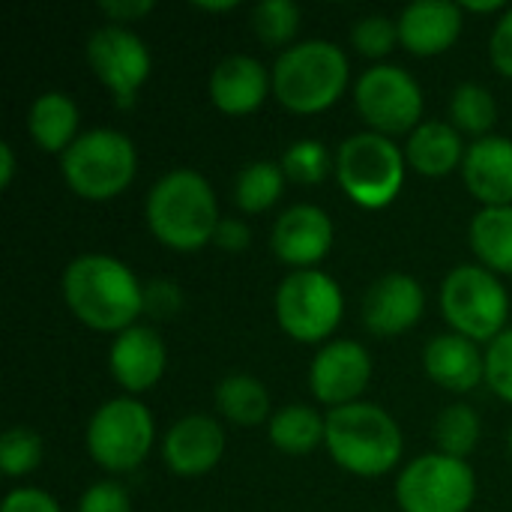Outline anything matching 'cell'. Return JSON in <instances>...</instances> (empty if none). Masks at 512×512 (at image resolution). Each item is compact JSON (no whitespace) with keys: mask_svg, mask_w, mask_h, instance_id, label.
Wrapping results in <instances>:
<instances>
[{"mask_svg":"<svg viewBox=\"0 0 512 512\" xmlns=\"http://www.w3.org/2000/svg\"><path fill=\"white\" fill-rule=\"evenodd\" d=\"M63 300L69 312L99 333H123L144 312V288L135 273L111 255H78L63 270Z\"/></svg>","mask_w":512,"mask_h":512,"instance_id":"obj_1","label":"cell"},{"mask_svg":"<svg viewBox=\"0 0 512 512\" xmlns=\"http://www.w3.org/2000/svg\"><path fill=\"white\" fill-rule=\"evenodd\" d=\"M144 213L153 237L177 252L207 246L222 222L216 192L192 168H177L159 177L147 195Z\"/></svg>","mask_w":512,"mask_h":512,"instance_id":"obj_2","label":"cell"},{"mask_svg":"<svg viewBox=\"0 0 512 512\" xmlns=\"http://www.w3.org/2000/svg\"><path fill=\"white\" fill-rule=\"evenodd\" d=\"M333 462L357 477H384L402 459L405 441L396 420L369 402L333 408L324 438Z\"/></svg>","mask_w":512,"mask_h":512,"instance_id":"obj_3","label":"cell"},{"mask_svg":"<svg viewBox=\"0 0 512 512\" xmlns=\"http://www.w3.org/2000/svg\"><path fill=\"white\" fill-rule=\"evenodd\" d=\"M348 57L327 39H309L279 54L270 78L276 99L294 114L330 108L348 87Z\"/></svg>","mask_w":512,"mask_h":512,"instance_id":"obj_4","label":"cell"},{"mask_svg":"<svg viewBox=\"0 0 512 512\" xmlns=\"http://www.w3.org/2000/svg\"><path fill=\"white\" fill-rule=\"evenodd\" d=\"M135 147L117 129H93L72 141L60 156L66 186L87 201L117 198L135 177Z\"/></svg>","mask_w":512,"mask_h":512,"instance_id":"obj_5","label":"cell"},{"mask_svg":"<svg viewBox=\"0 0 512 512\" xmlns=\"http://www.w3.org/2000/svg\"><path fill=\"white\" fill-rule=\"evenodd\" d=\"M336 177L342 192L366 207L381 210L396 201L405 183V153L378 132H357L336 153Z\"/></svg>","mask_w":512,"mask_h":512,"instance_id":"obj_6","label":"cell"},{"mask_svg":"<svg viewBox=\"0 0 512 512\" xmlns=\"http://www.w3.org/2000/svg\"><path fill=\"white\" fill-rule=\"evenodd\" d=\"M441 312L453 333L492 345L507 330L510 297L492 270L462 264L441 285Z\"/></svg>","mask_w":512,"mask_h":512,"instance_id":"obj_7","label":"cell"},{"mask_svg":"<svg viewBox=\"0 0 512 512\" xmlns=\"http://www.w3.org/2000/svg\"><path fill=\"white\" fill-rule=\"evenodd\" d=\"M342 312V288L336 285V279L315 267L288 273L276 291L279 327L303 345H315L333 336L342 324Z\"/></svg>","mask_w":512,"mask_h":512,"instance_id":"obj_8","label":"cell"},{"mask_svg":"<svg viewBox=\"0 0 512 512\" xmlns=\"http://www.w3.org/2000/svg\"><path fill=\"white\" fill-rule=\"evenodd\" d=\"M477 498V477L465 459L429 453L414 459L396 480L402 512H468Z\"/></svg>","mask_w":512,"mask_h":512,"instance_id":"obj_9","label":"cell"},{"mask_svg":"<svg viewBox=\"0 0 512 512\" xmlns=\"http://www.w3.org/2000/svg\"><path fill=\"white\" fill-rule=\"evenodd\" d=\"M153 417L135 399L105 402L87 426V453L111 474L135 471L153 447Z\"/></svg>","mask_w":512,"mask_h":512,"instance_id":"obj_10","label":"cell"},{"mask_svg":"<svg viewBox=\"0 0 512 512\" xmlns=\"http://www.w3.org/2000/svg\"><path fill=\"white\" fill-rule=\"evenodd\" d=\"M354 102L360 117L378 135L414 132L423 117V90L402 66H372L360 75L354 87Z\"/></svg>","mask_w":512,"mask_h":512,"instance_id":"obj_11","label":"cell"},{"mask_svg":"<svg viewBox=\"0 0 512 512\" xmlns=\"http://www.w3.org/2000/svg\"><path fill=\"white\" fill-rule=\"evenodd\" d=\"M87 63L114 93L117 105H129L150 75V51L144 39L123 24H105L90 33Z\"/></svg>","mask_w":512,"mask_h":512,"instance_id":"obj_12","label":"cell"},{"mask_svg":"<svg viewBox=\"0 0 512 512\" xmlns=\"http://www.w3.org/2000/svg\"><path fill=\"white\" fill-rule=\"evenodd\" d=\"M372 378V360L369 351L360 342L336 339L324 345L309 369V387L318 402L330 408H345L360 402L363 390Z\"/></svg>","mask_w":512,"mask_h":512,"instance_id":"obj_13","label":"cell"},{"mask_svg":"<svg viewBox=\"0 0 512 512\" xmlns=\"http://www.w3.org/2000/svg\"><path fill=\"white\" fill-rule=\"evenodd\" d=\"M426 309L420 282L408 273H387L372 282L363 297V324L378 339H393L411 330Z\"/></svg>","mask_w":512,"mask_h":512,"instance_id":"obj_14","label":"cell"},{"mask_svg":"<svg viewBox=\"0 0 512 512\" xmlns=\"http://www.w3.org/2000/svg\"><path fill=\"white\" fill-rule=\"evenodd\" d=\"M270 243L279 261L312 270L333 246V219L315 204H294L276 219Z\"/></svg>","mask_w":512,"mask_h":512,"instance_id":"obj_15","label":"cell"},{"mask_svg":"<svg viewBox=\"0 0 512 512\" xmlns=\"http://www.w3.org/2000/svg\"><path fill=\"white\" fill-rule=\"evenodd\" d=\"M225 453V432L213 417L192 414L171 426L162 456L177 477H201L219 465Z\"/></svg>","mask_w":512,"mask_h":512,"instance_id":"obj_16","label":"cell"},{"mask_svg":"<svg viewBox=\"0 0 512 512\" xmlns=\"http://www.w3.org/2000/svg\"><path fill=\"white\" fill-rule=\"evenodd\" d=\"M111 375L129 393H144L159 384L168 366V351L153 327H129L111 345Z\"/></svg>","mask_w":512,"mask_h":512,"instance_id":"obj_17","label":"cell"},{"mask_svg":"<svg viewBox=\"0 0 512 512\" xmlns=\"http://www.w3.org/2000/svg\"><path fill=\"white\" fill-rule=\"evenodd\" d=\"M468 192L486 207H512V141L504 135L477 138L462 162Z\"/></svg>","mask_w":512,"mask_h":512,"instance_id":"obj_18","label":"cell"},{"mask_svg":"<svg viewBox=\"0 0 512 512\" xmlns=\"http://www.w3.org/2000/svg\"><path fill=\"white\" fill-rule=\"evenodd\" d=\"M462 6L450 0H417L399 15V42L417 54L432 57L453 48L462 33Z\"/></svg>","mask_w":512,"mask_h":512,"instance_id":"obj_19","label":"cell"},{"mask_svg":"<svg viewBox=\"0 0 512 512\" xmlns=\"http://www.w3.org/2000/svg\"><path fill=\"white\" fill-rule=\"evenodd\" d=\"M273 87V78L267 75L264 63L249 57V54H234V57H225L213 75H210V99L219 111L225 114H252L267 90Z\"/></svg>","mask_w":512,"mask_h":512,"instance_id":"obj_20","label":"cell"},{"mask_svg":"<svg viewBox=\"0 0 512 512\" xmlns=\"http://www.w3.org/2000/svg\"><path fill=\"white\" fill-rule=\"evenodd\" d=\"M423 366L426 375L450 393H471L486 378V354L459 333L435 336L423 351Z\"/></svg>","mask_w":512,"mask_h":512,"instance_id":"obj_21","label":"cell"},{"mask_svg":"<svg viewBox=\"0 0 512 512\" xmlns=\"http://www.w3.org/2000/svg\"><path fill=\"white\" fill-rule=\"evenodd\" d=\"M465 153L468 150L453 123L429 120L411 132L405 159L423 177H447L450 171H456L465 162Z\"/></svg>","mask_w":512,"mask_h":512,"instance_id":"obj_22","label":"cell"},{"mask_svg":"<svg viewBox=\"0 0 512 512\" xmlns=\"http://www.w3.org/2000/svg\"><path fill=\"white\" fill-rule=\"evenodd\" d=\"M27 129L45 153H66L78 132V108L66 93H42L30 105Z\"/></svg>","mask_w":512,"mask_h":512,"instance_id":"obj_23","label":"cell"},{"mask_svg":"<svg viewBox=\"0 0 512 512\" xmlns=\"http://www.w3.org/2000/svg\"><path fill=\"white\" fill-rule=\"evenodd\" d=\"M471 249L492 273L512 276V207H486L471 222Z\"/></svg>","mask_w":512,"mask_h":512,"instance_id":"obj_24","label":"cell"},{"mask_svg":"<svg viewBox=\"0 0 512 512\" xmlns=\"http://www.w3.org/2000/svg\"><path fill=\"white\" fill-rule=\"evenodd\" d=\"M327 438V420L309 405H288L270 417V441L285 456H306Z\"/></svg>","mask_w":512,"mask_h":512,"instance_id":"obj_25","label":"cell"},{"mask_svg":"<svg viewBox=\"0 0 512 512\" xmlns=\"http://www.w3.org/2000/svg\"><path fill=\"white\" fill-rule=\"evenodd\" d=\"M216 408L234 426H258L270 414V396L252 375H228L216 387Z\"/></svg>","mask_w":512,"mask_h":512,"instance_id":"obj_26","label":"cell"},{"mask_svg":"<svg viewBox=\"0 0 512 512\" xmlns=\"http://www.w3.org/2000/svg\"><path fill=\"white\" fill-rule=\"evenodd\" d=\"M285 189V171L276 162H252L240 171L234 183V204L243 213H264L270 210Z\"/></svg>","mask_w":512,"mask_h":512,"instance_id":"obj_27","label":"cell"},{"mask_svg":"<svg viewBox=\"0 0 512 512\" xmlns=\"http://www.w3.org/2000/svg\"><path fill=\"white\" fill-rule=\"evenodd\" d=\"M435 444L444 456L465 459L480 444V417L471 405H450L435 420Z\"/></svg>","mask_w":512,"mask_h":512,"instance_id":"obj_28","label":"cell"},{"mask_svg":"<svg viewBox=\"0 0 512 512\" xmlns=\"http://www.w3.org/2000/svg\"><path fill=\"white\" fill-rule=\"evenodd\" d=\"M450 120L456 129L471 132L477 138H486V132L498 120L495 96L483 84H459L450 99Z\"/></svg>","mask_w":512,"mask_h":512,"instance_id":"obj_29","label":"cell"},{"mask_svg":"<svg viewBox=\"0 0 512 512\" xmlns=\"http://www.w3.org/2000/svg\"><path fill=\"white\" fill-rule=\"evenodd\" d=\"M252 27L264 45H288L300 27V9L291 0H264L252 9Z\"/></svg>","mask_w":512,"mask_h":512,"instance_id":"obj_30","label":"cell"},{"mask_svg":"<svg viewBox=\"0 0 512 512\" xmlns=\"http://www.w3.org/2000/svg\"><path fill=\"white\" fill-rule=\"evenodd\" d=\"M42 462V438L33 429H9L0 438V468L6 477H24Z\"/></svg>","mask_w":512,"mask_h":512,"instance_id":"obj_31","label":"cell"},{"mask_svg":"<svg viewBox=\"0 0 512 512\" xmlns=\"http://www.w3.org/2000/svg\"><path fill=\"white\" fill-rule=\"evenodd\" d=\"M282 171L288 180L294 183H303V186H312V183H321L330 171V153L321 141H297L294 147L285 150L282 156Z\"/></svg>","mask_w":512,"mask_h":512,"instance_id":"obj_32","label":"cell"},{"mask_svg":"<svg viewBox=\"0 0 512 512\" xmlns=\"http://www.w3.org/2000/svg\"><path fill=\"white\" fill-rule=\"evenodd\" d=\"M351 42L366 57H387L399 45V21L387 15H366L354 24Z\"/></svg>","mask_w":512,"mask_h":512,"instance_id":"obj_33","label":"cell"},{"mask_svg":"<svg viewBox=\"0 0 512 512\" xmlns=\"http://www.w3.org/2000/svg\"><path fill=\"white\" fill-rule=\"evenodd\" d=\"M486 384L512 405V327L504 330L486 351Z\"/></svg>","mask_w":512,"mask_h":512,"instance_id":"obj_34","label":"cell"},{"mask_svg":"<svg viewBox=\"0 0 512 512\" xmlns=\"http://www.w3.org/2000/svg\"><path fill=\"white\" fill-rule=\"evenodd\" d=\"M129 495L120 483H96L90 486L81 501L78 512H129Z\"/></svg>","mask_w":512,"mask_h":512,"instance_id":"obj_35","label":"cell"},{"mask_svg":"<svg viewBox=\"0 0 512 512\" xmlns=\"http://www.w3.org/2000/svg\"><path fill=\"white\" fill-rule=\"evenodd\" d=\"M183 306V297H180V288L174 282H165V279H156L144 288V312L153 315V318H174L177 309Z\"/></svg>","mask_w":512,"mask_h":512,"instance_id":"obj_36","label":"cell"},{"mask_svg":"<svg viewBox=\"0 0 512 512\" xmlns=\"http://www.w3.org/2000/svg\"><path fill=\"white\" fill-rule=\"evenodd\" d=\"M0 512H60L57 501L42 489H12Z\"/></svg>","mask_w":512,"mask_h":512,"instance_id":"obj_37","label":"cell"},{"mask_svg":"<svg viewBox=\"0 0 512 512\" xmlns=\"http://www.w3.org/2000/svg\"><path fill=\"white\" fill-rule=\"evenodd\" d=\"M489 54H492L495 69L512 78V9H507L504 18L498 21L492 42H489Z\"/></svg>","mask_w":512,"mask_h":512,"instance_id":"obj_38","label":"cell"},{"mask_svg":"<svg viewBox=\"0 0 512 512\" xmlns=\"http://www.w3.org/2000/svg\"><path fill=\"white\" fill-rule=\"evenodd\" d=\"M213 240H216V246H222L228 252H243L249 246L252 234H249V225L243 219H222Z\"/></svg>","mask_w":512,"mask_h":512,"instance_id":"obj_39","label":"cell"},{"mask_svg":"<svg viewBox=\"0 0 512 512\" xmlns=\"http://www.w3.org/2000/svg\"><path fill=\"white\" fill-rule=\"evenodd\" d=\"M153 9V0H120V3H102V12L111 18V24H126Z\"/></svg>","mask_w":512,"mask_h":512,"instance_id":"obj_40","label":"cell"},{"mask_svg":"<svg viewBox=\"0 0 512 512\" xmlns=\"http://www.w3.org/2000/svg\"><path fill=\"white\" fill-rule=\"evenodd\" d=\"M12 171H15L12 144L0 141V186H9V183H12Z\"/></svg>","mask_w":512,"mask_h":512,"instance_id":"obj_41","label":"cell"},{"mask_svg":"<svg viewBox=\"0 0 512 512\" xmlns=\"http://www.w3.org/2000/svg\"><path fill=\"white\" fill-rule=\"evenodd\" d=\"M465 9H474V12H495V9H504L501 0H489V3H465Z\"/></svg>","mask_w":512,"mask_h":512,"instance_id":"obj_42","label":"cell"},{"mask_svg":"<svg viewBox=\"0 0 512 512\" xmlns=\"http://www.w3.org/2000/svg\"><path fill=\"white\" fill-rule=\"evenodd\" d=\"M201 9H210V12H225V9H234V3H195Z\"/></svg>","mask_w":512,"mask_h":512,"instance_id":"obj_43","label":"cell"},{"mask_svg":"<svg viewBox=\"0 0 512 512\" xmlns=\"http://www.w3.org/2000/svg\"><path fill=\"white\" fill-rule=\"evenodd\" d=\"M510 453H512V432H510Z\"/></svg>","mask_w":512,"mask_h":512,"instance_id":"obj_44","label":"cell"}]
</instances>
